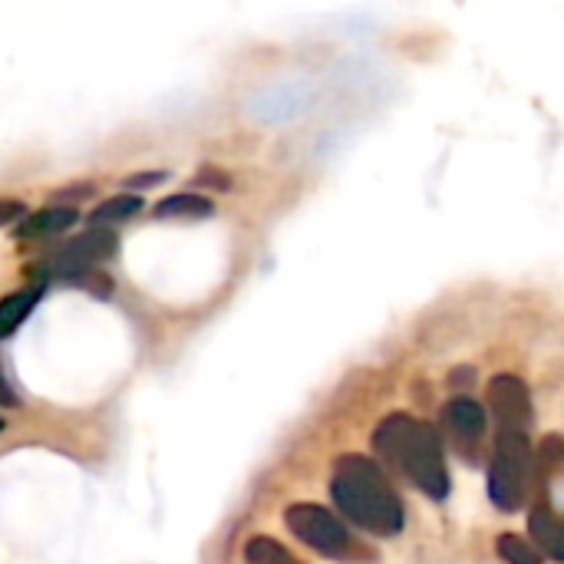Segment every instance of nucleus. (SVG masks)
<instances>
[{
  "mask_svg": "<svg viewBox=\"0 0 564 564\" xmlns=\"http://www.w3.org/2000/svg\"><path fill=\"white\" fill-rule=\"evenodd\" d=\"M26 208L20 205V202H10V198H0V225H7V221H13V218H20Z\"/></svg>",
  "mask_w": 564,
  "mask_h": 564,
  "instance_id": "nucleus-18",
  "label": "nucleus"
},
{
  "mask_svg": "<svg viewBox=\"0 0 564 564\" xmlns=\"http://www.w3.org/2000/svg\"><path fill=\"white\" fill-rule=\"evenodd\" d=\"M473 380H476V370H473V367H459V370L449 373V387H453V390H456V387L466 390V387H473Z\"/></svg>",
  "mask_w": 564,
  "mask_h": 564,
  "instance_id": "nucleus-17",
  "label": "nucleus"
},
{
  "mask_svg": "<svg viewBox=\"0 0 564 564\" xmlns=\"http://www.w3.org/2000/svg\"><path fill=\"white\" fill-rule=\"evenodd\" d=\"M284 525L307 549H314V552H321L327 558H347L350 535H347L344 522L334 512H327L321 506H311V502H297V506H291L284 512Z\"/></svg>",
  "mask_w": 564,
  "mask_h": 564,
  "instance_id": "nucleus-5",
  "label": "nucleus"
},
{
  "mask_svg": "<svg viewBox=\"0 0 564 564\" xmlns=\"http://www.w3.org/2000/svg\"><path fill=\"white\" fill-rule=\"evenodd\" d=\"M443 423L453 436V443L473 459V449H479L486 426H489V413L482 403H476L473 397H453L443 410Z\"/></svg>",
  "mask_w": 564,
  "mask_h": 564,
  "instance_id": "nucleus-7",
  "label": "nucleus"
},
{
  "mask_svg": "<svg viewBox=\"0 0 564 564\" xmlns=\"http://www.w3.org/2000/svg\"><path fill=\"white\" fill-rule=\"evenodd\" d=\"M135 212H142V198L139 195H116V198H106L93 215H89V221L93 225H109V221H126V218H132Z\"/></svg>",
  "mask_w": 564,
  "mask_h": 564,
  "instance_id": "nucleus-14",
  "label": "nucleus"
},
{
  "mask_svg": "<svg viewBox=\"0 0 564 564\" xmlns=\"http://www.w3.org/2000/svg\"><path fill=\"white\" fill-rule=\"evenodd\" d=\"M40 297H43V288L33 284V288H20V291L7 294V297L0 301V340L10 337V334L30 317V311L40 304Z\"/></svg>",
  "mask_w": 564,
  "mask_h": 564,
  "instance_id": "nucleus-10",
  "label": "nucleus"
},
{
  "mask_svg": "<svg viewBox=\"0 0 564 564\" xmlns=\"http://www.w3.org/2000/svg\"><path fill=\"white\" fill-rule=\"evenodd\" d=\"M245 562L248 564H304L297 555H291L281 542L258 535L245 545Z\"/></svg>",
  "mask_w": 564,
  "mask_h": 564,
  "instance_id": "nucleus-13",
  "label": "nucleus"
},
{
  "mask_svg": "<svg viewBox=\"0 0 564 564\" xmlns=\"http://www.w3.org/2000/svg\"><path fill=\"white\" fill-rule=\"evenodd\" d=\"M496 552H499V558H502L506 564H542L539 549H535V545H529V542H525V539H519V535H499Z\"/></svg>",
  "mask_w": 564,
  "mask_h": 564,
  "instance_id": "nucleus-15",
  "label": "nucleus"
},
{
  "mask_svg": "<svg viewBox=\"0 0 564 564\" xmlns=\"http://www.w3.org/2000/svg\"><path fill=\"white\" fill-rule=\"evenodd\" d=\"M165 178H169L165 172H142V175H129L122 185L126 188H152L155 182H165Z\"/></svg>",
  "mask_w": 564,
  "mask_h": 564,
  "instance_id": "nucleus-16",
  "label": "nucleus"
},
{
  "mask_svg": "<svg viewBox=\"0 0 564 564\" xmlns=\"http://www.w3.org/2000/svg\"><path fill=\"white\" fill-rule=\"evenodd\" d=\"M0 430H3V420H0Z\"/></svg>",
  "mask_w": 564,
  "mask_h": 564,
  "instance_id": "nucleus-19",
  "label": "nucleus"
},
{
  "mask_svg": "<svg viewBox=\"0 0 564 564\" xmlns=\"http://www.w3.org/2000/svg\"><path fill=\"white\" fill-rule=\"evenodd\" d=\"M529 529H532V539H535L539 552L552 555L555 562H564V519H558V516L552 512L549 502H539V506L532 509Z\"/></svg>",
  "mask_w": 564,
  "mask_h": 564,
  "instance_id": "nucleus-9",
  "label": "nucleus"
},
{
  "mask_svg": "<svg viewBox=\"0 0 564 564\" xmlns=\"http://www.w3.org/2000/svg\"><path fill=\"white\" fill-rule=\"evenodd\" d=\"M373 449L397 476L413 482L423 496H430L436 502L449 496L443 443H440V433L433 430V423H423L410 413H393L377 426Z\"/></svg>",
  "mask_w": 564,
  "mask_h": 564,
  "instance_id": "nucleus-1",
  "label": "nucleus"
},
{
  "mask_svg": "<svg viewBox=\"0 0 564 564\" xmlns=\"http://www.w3.org/2000/svg\"><path fill=\"white\" fill-rule=\"evenodd\" d=\"M535 476V456L529 436L499 433L489 463V499L502 512H519L529 502Z\"/></svg>",
  "mask_w": 564,
  "mask_h": 564,
  "instance_id": "nucleus-3",
  "label": "nucleus"
},
{
  "mask_svg": "<svg viewBox=\"0 0 564 564\" xmlns=\"http://www.w3.org/2000/svg\"><path fill=\"white\" fill-rule=\"evenodd\" d=\"M486 403H489V420L496 423V436L499 433L529 436V430H532V393H529L522 377L496 373L489 380Z\"/></svg>",
  "mask_w": 564,
  "mask_h": 564,
  "instance_id": "nucleus-6",
  "label": "nucleus"
},
{
  "mask_svg": "<svg viewBox=\"0 0 564 564\" xmlns=\"http://www.w3.org/2000/svg\"><path fill=\"white\" fill-rule=\"evenodd\" d=\"M330 496L337 509L364 532L393 539L403 529V502L390 486L387 473L370 456H340L330 479Z\"/></svg>",
  "mask_w": 564,
  "mask_h": 564,
  "instance_id": "nucleus-2",
  "label": "nucleus"
},
{
  "mask_svg": "<svg viewBox=\"0 0 564 564\" xmlns=\"http://www.w3.org/2000/svg\"><path fill=\"white\" fill-rule=\"evenodd\" d=\"M215 205L202 195H169L155 205V218H208Z\"/></svg>",
  "mask_w": 564,
  "mask_h": 564,
  "instance_id": "nucleus-11",
  "label": "nucleus"
},
{
  "mask_svg": "<svg viewBox=\"0 0 564 564\" xmlns=\"http://www.w3.org/2000/svg\"><path fill=\"white\" fill-rule=\"evenodd\" d=\"M116 251V235L112 231H86V235H76V238H69V241H63V245H56L43 261H40V268H33L30 274H36V278H50V281H56V278H66V281H76L83 271H89L93 264H99V261H106L109 254Z\"/></svg>",
  "mask_w": 564,
  "mask_h": 564,
  "instance_id": "nucleus-4",
  "label": "nucleus"
},
{
  "mask_svg": "<svg viewBox=\"0 0 564 564\" xmlns=\"http://www.w3.org/2000/svg\"><path fill=\"white\" fill-rule=\"evenodd\" d=\"M564 473V436L558 433H549L542 443H539V453H535V476H542V482L555 479Z\"/></svg>",
  "mask_w": 564,
  "mask_h": 564,
  "instance_id": "nucleus-12",
  "label": "nucleus"
},
{
  "mask_svg": "<svg viewBox=\"0 0 564 564\" xmlns=\"http://www.w3.org/2000/svg\"><path fill=\"white\" fill-rule=\"evenodd\" d=\"M79 221V212L76 208H63V205H53V208H40L33 215H26L17 228V238L20 241H33V238H53L66 228H73Z\"/></svg>",
  "mask_w": 564,
  "mask_h": 564,
  "instance_id": "nucleus-8",
  "label": "nucleus"
}]
</instances>
